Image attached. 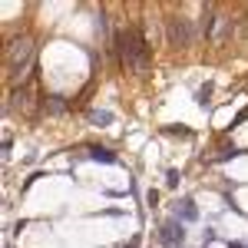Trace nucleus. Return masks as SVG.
<instances>
[{
    "label": "nucleus",
    "instance_id": "3",
    "mask_svg": "<svg viewBox=\"0 0 248 248\" xmlns=\"http://www.w3.org/2000/svg\"><path fill=\"white\" fill-rule=\"evenodd\" d=\"M33 60V46L30 40H14L10 43V73H23Z\"/></svg>",
    "mask_w": 248,
    "mask_h": 248
},
{
    "label": "nucleus",
    "instance_id": "8",
    "mask_svg": "<svg viewBox=\"0 0 248 248\" xmlns=\"http://www.w3.org/2000/svg\"><path fill=\"white\" fill-rule=\"evenodd\" d=\"M90 119H93V123H103V126H106V123H113V113H106V109H103V113H93Z\"/></svg>",
    "mask_w": 248,
    "mask_h": 248
},
{
    "label": "nucleus",
    "instance_id": "1",
    "mask_svg": "<svg viewBox=\"0 0 248 248\" xmlns=\"http://www.w3.org/2000/svg\"><path fill=\"white\" fill-rule=\"evenodd\" d=\"M119 43H123V60L126 66H133L136 73H146L149 66V50H146V40L139 30H123L119 33Z\"/></svg>",
    "mask_w": 248,
    "mask_h": 248
},
{
    "label": "nucleus",
    "instance_id": "6",
    "mask_svg": "<svg viewBox=\"0 0 248 248\" xmlns=\"http://www.w3.org/2000/svg\"><path fill=\"white\" fill-rule=\"evenodd\" d=\"M90 159H93V162H116V155L109 153V149H93Z\"/></svg>",
    "mask_w": 248,
    "mask_h": 248
},
{
    "label": "nucleus",
    "instance_id": "7",
    "mask_svg": "<svg viewBox=\"0 0 248 248\" xmlns=\"http://www.w3.org/2000/svg\"><path fill=\"white\" fill-rule=\"evenodd\" d=\"M179 179H182V175H179L175 169H169V172H166V186H169V189H175V186H179Z\"/></svg>",
    "mask_w": 248,
    "mask_h": 248
},
{
    "label": "nucleus",
    "instance_id": "2",
    "mask_svg": "<svg viewBox=\"0 0 248 248\" xmlns=\"http://www.w3.org/2000/svg\"><path fill=\"white\" fill-rule=\"evenodd\" d=\"M169 43L172 46H192V43H195L192 20H186V17H172L169 20Z\"/></svg>",
    "mask_w": 248,
    "mask_h": 248
},
{
    "label": "nucleus",
    "instance_id": "9",
    "mask_svg": "<svg viewBox=\"0 0 248 248\" xmlns=\"http://www.w3.org/2000/svg\"><path fill=\"white\" fill-rule=\"evenodd\" d=\"M46 106H50V113H63V99H60V96H50Z\"/></svg>",
    "mask_w": 248,
    "mask_h": 248
},
{
    "label": "nucleus",
    "instance_id": "5",
    "mask_svg": "<svg viewBox=\"0 0 248 248\" xmlns=\"http://www.w3.org/2000/svg\"><path fill=\"white\" fill-rule=\"evenodd\" d=\"M175 215H179L182 222H195V218H199V212H195V202H189V199H186V202H179V205H175Z\"/></svg>",
    "mask_w": 248,
    "mask_h": 248
},
{
    "label": "nucleus",
    "instance_id": "4",
    "mask_svg": "<svg viewBox=\"0 0 248 248\" xmlns=\"http://www.w3.org/2000/svg\"><path fill=\"white\" fill-rule=\"evenodd\" d=\"M159 242L169 245V248H179L186 242V225H182L179 218H175V222H166V225L159 229Z\"/></svg>",
    "mask_w": 248,
    "mask_h": 248
}]
</instances>
